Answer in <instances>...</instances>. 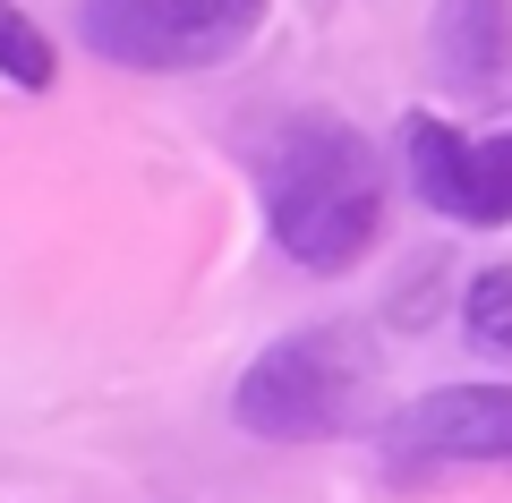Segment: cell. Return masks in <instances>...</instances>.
<instances>
[{"instance_id":"obj_1","label":"cell","mask_w":512,"mask_h":503,"mask_svg":"<svg viewBox=\"0 0 512 503\" xmlns=\"http://www.w3.org/2000/svg\"><path fill=\"white\" fill-rule=\"evenodd\" d=\"M265 222L274 248L308 273H350L384 231V180L359 128L342 120H299L282 128L265 162Z\"/></svg>"},{"instance_id":"obj_2","label":"cell","mask_w":512,"mask_h":503,"mask_svg":"<svg viewBox=\"0 0 512 503\" xmlns=\"http://www.w3.org/2000/svg\"><path fill=\"white\" fill-rule=\"evenodd\" d=\"M367 393H376L367 350L342 324H308V333H282L274 350H256V367L231 393V418L265 444H333L367 418Z\"/></svg>"},{"instance_id":"obj_3","label":"cell","mask_w":512,"mask_h":503,"mask_svg":"<svg viewBox=\"0 0 512 503\" xmlns=\"http://www.w3.org/2000/svg\"><path fill=\"white\" fill-rule=\"evenodd\" d=\"M265 26V0H77V35L111 69H222Z\"/></svg>"},{"instance_id":"obj_4","label":"cell","mask_w":512,"mask_h":503,"mask_svg":"<svg viewBox=\"0 0 512 503\" xmlns=\"http://www.w3.org/2000/svg\"><path fill=\"white\" fill-rule=\"evenodd\" d=\"M402 154H410V180H419V197L436 214L470 222V231L512 222V128L504 137H461V128H444V120L419 111L402 128Z\"/></svg>"},{"instance_id":"obj_5","label":"cell","mask_w":512,"mask_h":503,"mask_svg":"<svg viewBox=\"0 0 512 503\" xmlns=\"http://www.w3.org/2000/svg\"><path fill=\"white\" fill-rule=\"evenodd\" d=\"M384 444H393L402 469H436V461L504 469L512 461V393L504 384H444V393L410 401V410L384 427Z\"/></svg>"},{"instance_id":"obj_6","label":"cell","mask_w":512,"mask_h":503,"mask_svg":"<svg viewBox=\"0 0 512 503\" xmlns=\"http://www.w3.org/2000/svg\"><path fill=\"white\" fill-rule=\"evenodd\" d=\"M436 69L453 86H495L512 69V0H444L436 9Z\"/></svg>"},{"instance_id":"obj_7","label":"cell","mask_w":512,"mask_h":503,"mask_svg":"<svg viewBox=\"0 0 512 503\" xmlns=\"http://www.w3.org/2000/svg\"><path fill=\"white\" fill-rule=\"evenodd\" d=\"M0 77H9V86H26V94H52V77H60L52 35H43L26 9H9V0H0Z\"/></svg>"},{"instance_id":"obj_8","label":"cell","mask_w":512,"mask_h":503,"mask_svg":"<svg viewBox=\"0 0 512 503\" xmlns=\"http://www.w3.org/2000/svg\"><path fill=\"white\" fill-rule=\"evenodd\" d=\"M461 324H470V342H478V350H504V359H512V265H487V273L470 282Z\"/></svg>"}]
</instances>
